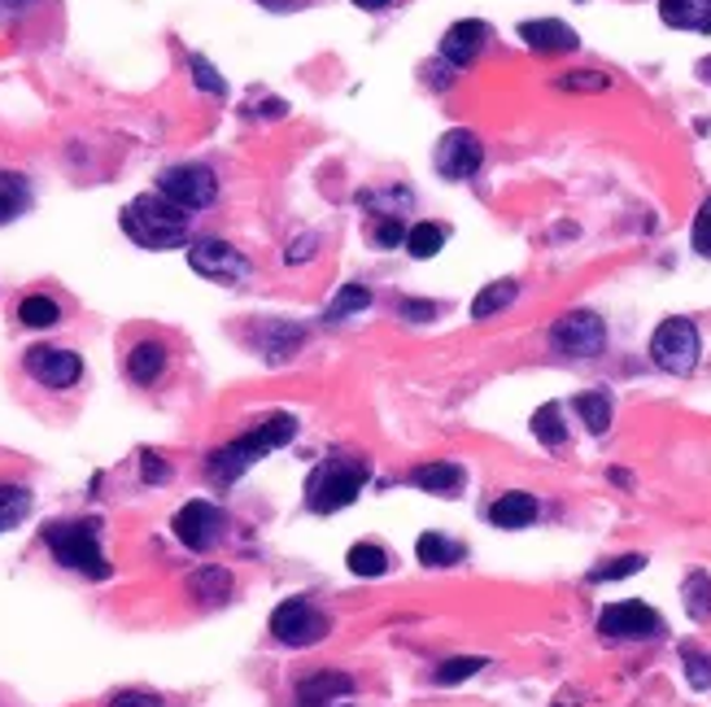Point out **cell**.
Segmentation results:
<instances>
[{
	"mask_svg": "<svg viewBox=\"0 0 711 707\" xmlns=\"http://www.w3.org/2000/svg\"><path fill=\"white\" fill-rule=\"evenodd\" d=\"M367 306H372V288H367V284H345V288L327 301L323 319H327V323H340V319L359 314V310H367Z\"/></svg>",
	"mask_w": 711,
	"mask_h": 707,
	"instance_id": "obj_25",
	"label": "cell"
},
{
	"mask_svg": "<svg viewBox=\"0 0 711 707\" xmlns=\"http://www.w3.org/2000/svg\"><path fill=\"white\" fill-rule=\"evenodd\" d=\"M554 88L559 92H607L611 75H602V71H567V75L554 79Z\"/></svg>",
	"mask_w": 711,
	"mask_h": 707,
	"instance_id": "obj_36",
	"label": "cell"
},
{
	"mask_svg": "<svg viewBox=\"0 0 711 707\" xmlns=\"http://www.w3.org/2000/svg\"><path fill=\"white\" fill-rule=\"evenodd\" d=\"M297 437V420L292 415H266L258 429H249L245 437H236V442H227V446H219L214 455H210V463H205V476L214 481V485H232V481H240L258 459H266L271 450H279V446H288Z\"/></svg>",
	"mask_w": 711,
	"mask_h": 707,
	"instance_id": "obj_1",
	"label": "cell"
},
{
	"mask_svg": "<svg viewBox=\"0 0 711 707\" xmlns=\"http://www.w3.org/2000/svg\"><path fill=\"white\" fill-rule=\"evenodd\" d=\"M681 663H685V681L694 690H711V650H698V646H681Z\"/></svg>",
	"mask_w": 711,
	"mask_h": 707,
	"instance_id": "obj_35",
	"label": "cell"
},
{
	"mask_svg": "<svg viewBox=\"0 0 711 707\" xmlns=\"http://www.w3.org/2000/svg\"><path fill=\"white\" fill-rule=\"evenodd\" d=\"M188 590H192L197 598H205V603H219V598H227L232 576H227L223 568H201V572L188 576Z\"/></svg>",
	"mask_w": 711,
	"mask_h": 707,
	"instance_id": "obj_33",
	"label": "cell"
},
{
	"mask_svg": "<svg viewBox=\"0 0 711 707\" xmlns=\"http://www.w3.org/2000/svg\"><path fill=\"white\" fill-rule=\"evenodd\" d=\"M349 690H353V681L345 672H314L297 685V707H332Z\"/></svg>",
	"mask_w": 711,
	"mask_h": 707,
	"instance_id": "obj_17",
	"label": "cell"
},
{
	"mask_svg": "<svg viewBox=\"0 0 711 707\" xmlns=\"http://www.w3.org/2000/svg\"><path fill=\"white\" fill-rule=\"evenodd\" d=\"M140 476H145L149 485H162V481L171 476V468H166V459H162V455L145 450V459H140Z\"/></svg>",
	"mask_w": 711,
	"mask_h": 707,
	"instance_id": "obj_44",
	"label": "cell"
},
{
	"mask_svg": "<svg viewBox=\"0 0 711 707\" xmlns=\"http://www.w3.org/2000/svg\"><path fill=\"white\" fill-rule=\"evenodd\" d=\"M433 162H437V171H441L446 179H467V175L481 171V162H485V145H481L476 132L454 127V132H446V136L437 140Z\"/></svg>",
	"mask_w": 711,
	"mask_h": 707,
	"instance_id": "obj_13",
	"label": "cell"
},
{
	"mask_svg": "<svg viewBox=\"0 0 711 707\" xmlns=\"http://www.w3.org/2000/svg\"><path fill=\"white\" fill-rule=\"evenodd\" d=\"M188 71H192V84L201 88V92H210V97H223L227 92V84H223V75L205 62V58H188Z\"/></svg>",
	"mask_w": 711,
	"mask_h": 707,
	"instance_id": "obj_39",
	"label": "cell"
},
{
	"mask_svg": "<svg viewBox=\"0 0 711 707\" xmlns=\"http://www.w3.org/2000/svg\"><path fill=\"white\" fill-rule=\"evenodd\" d=\"M27 206H32V188H27V179L14 175V171H0V223H14Z\"/></svg>",
	"mask_w": 711,
	"mask_h": 707,
	"instance_id": "obj_23",
	"label": "cell"
},
{
	"mask_svg": "<svg viewBox=\"0 0 711 707\" xmlns=\"http://www.w3.org/2000/svg\"><path fill=\"white\" fill-rule=\"evenodd\" d=\"M415 555H420V563H428V568H450V563L463 559V546L450 542V537H441V533H424V537L415 542Z\"/></svg>",
	"mask_w": 711,
	"mask_h": 707,
	"instance_id": "obj_24",
	"label": "cell"
},
{
	"mask_svg": "<svg viewBox=\"0 0 711 707\" xmlns=\"http://www.w3.org/2000/svg\"><path fill=\"white\" fill-rule=\"evenodd\" d=\"M32 511V494L23 485H0V533H10Z\"/></svg>",
	"mask_w": 711,
	"mask_h": 707,
	"instance_id": "obj_32",
	"label": "cell"
},
{
	"mask_svg": "<svg viewBox=\"0 0 711 707\" xmlns=\"http://www.w3.org/2000/svg\"><path fill=\"white\" fill-rule=\"evenodd\" d=\"M345 563H349L353 576H385V572H389V555H385V546H376V542L349 546Z\"/></svg>",
	"mask_w": 711,
	"mask_h": 707,
	"instance_id": "obj_26",
	"label": "cell"
},
{
	"mask_svg": "<svg viewBox=\"0 0 711 707\" xmlns=\"http://www.w3.org/2000/svg\"><path fill=\"white\" fill-rule=\"evenodd\" d=\"M537 498L533 494H520V489H511V494H502L494 507H489V520L498 524V529H528L533 520H537Z\"/></svg>",
	"mask_w": 711,
	"mask_h": 707,
	"instance_id": "obj_18",
	"label": "cell"
},
{
	"mask_svg": "<svg viewBox=\"0 0 711 707\" xmlns=\"http://www.w3.org/2000/svg\"><path fill=\"white\" fill-rule=\"evenodd\" d=\"M110 707H162V698L149 694V690H123V694L110 698Z\"/></svg>",
	"mask_w": 711,
	"mask_h": 707,
	"instance_id": "obj_45",
	"label": "cell"
},
{
	"mask_svg": "<svg viewBox=\"0 0 711 707\" xmlns=\"http://www.w3.org/2000/svg\"><path fill=\"white\" fill-rule=\"evenodd\" d=\"M572 407H576L581 424H585L594 437H602V433L611 429V398H607V394H598V389H594V394H581Z\"/></svg>",
	"mask_w": 711,
	"mask_h": 707,
	"instance_id": "obj_28",
	"label": "cell"
},
{
	"mask_svg": "<svg viewBox=\"0 0 711 707\" xmlns=\"http://www.w3.org/2000/svg\"><path fill=\"white\" fill-rule=\"evenodd\" d=\"M420 489H428V494H446V498H454V494H463V485H467V472L459 468V463H424V468H415V476H411Z\"/></svg>",
	"mask_w": 711,
	"mask_h": 707,
	"instance_id": "obj_19",
	"label": "cell"
},
{
	"mask_svg": "<svg viewBox=\"0 0 711 707\" xmlns=\"http://www.w3.org/2000/svg\"><path fill=\"white\" fill-rule=\"evenodd\" d=\"M18 319H23L27 327H53V323L62 319V306H58L53 297L36 293V297H23V301H18Z\"/></svg>",
	"mask_w": 711,
	"mask_h": 707,
	"instance_id": "obj_31",
	"label": "cell"
},
{
	"mask_svg": "<svg viewBox=\"0 0 711 707\" xmlns=\"http://www.w3.org/2000/svg\"><path fill=\"white\" fill-rule=\"evenodd\" d=\"M481 668H485V659H481V655H459V659H446V663L437 668V685H459V681L476 677Z\"/></svg>",
	"mask_w": 711,
	"mask_h": 707,
	"instance_id": "obj_37",
	"label": "cell"
},
{
	"mask_svg": "<svg viewBox=\"0 0 711 707\" xmlns=\"http://www.w3.org/2000/svg\"><path fill=\"white\" fill-rule=\"evenodd\" d=\"M641 568H646V555H620V559H611L607 568H594V572H589V581H594V585H602V581L633 576V572H641Z\"/></svg>",
	"mask_w": 711,
	"mask_h": 707,
	"instance_id": "obj_38",
	"label": "cell"
},
{
	"mask_svg": "<svg viewBox=\"0 0 711 707\" xmlns=\"http://www.w3.org/2000/svg\"><path fill=\"white\" fill-rule=\"evenodd\" d=\"M353 5H359V10H385L389 0H353Z\"/></svg>",
	"mask_w": 711,
	"mask_h": 707,
	"instance_id": "obj_46",
	"label": "cell"
},
{
	"mask_svg": "<svg viewBox=\"0 0 711 707\" xmlns=\"http://www.w3.org/2000/svg\"><path fill=\"white\" fill-rule=\"evenodd\" d=\"M367 476H372L367 459H359V455H327L310 472V481H305V507L319 511V516H332V511L349 507L353 498L363 494Z\"/></svg>",
	"mask_w": 711,
	"mask_h": 707,
	"instance_id": "obj_3",
	"label": "cell"
},
{
	"mask_svg": "<svg viewBox=\"0 0 711 707\" xmlns=\"http://www.w3.org/2000/svg\"><path fill=\"white\" fill-rule=\"evenodd\" d=\"M485 49H489V23H481V18H463V23H454V27L441 36V58H446L454 71L472 66Z\"/></svg>",
	"mask_w": 711,
	"mask_h": 707,
	"instance_id": "obj_14",
	"label": "cell"
},
{
	"mask_svg": "<svg viewBox=\"0 0 711 707\" xmlns=\"http://www.w3.org/2000/svg\"><path fill=\"white\" fill-rule=\"evenodd\" d=\"M650 359L654 368H663L668 376H689L702 359V336L689 319H663L650 336Z\"/></svg>",
	"mask_w": 711,
	"mask_h": 707,
	"instance_id": "obj_5",
	"label": "cell"
},
{
	"mask_svg": "<svg viewBox=\"0 0 711 707\" xmlns=\"http://www.w3.org/2000/svg\"><path fill=\"white\" fill-rule=\"evenodd\" d=\"M689 245H694V253H702V258H711V197L698 206V214H694V227H689Z\"/></svg>",
	"mask_w": 711,
	"mask_h": 707,
	"instance_id": "obj_40",
	"label": "cell"
},
{
	"mask_svg": "<svg viewBox=\"0 0 711 707\" xmlns=\"http://www.w3.org/2000/svg\"><path fill=\"white\" fill-rule=\"evenodd\" d=\"M23 363L32 372V381H40L45 389H71L84 376V363L75 349H58V345H32L23 354Z\"/></svg>",
	"mask_w": 711,
	"mask_h": 707,
	"instance_id": "obj_12",
	"label": "cell"
},
{
	"mask_svg": "<svg viewBox=\"0 0 711 707\" xmlns=\"http://www.w3.org/2000/svg\"><path fill=\"white\" fill-rule=\"evenodd\" d=\"M698 71H702V75H707V79H711V58H707V62H702V66H698Z\"/></svg>",
	"mask_w": 711,
	"mask_h": 707,
	"instance_id": "obj_47",
	"label": "cell"
},
{
	"mask_svg": "<svg viewBox=\"0 0 711 707\" xmlns=\"http://www.w3.org/2000/svg\"><path fill=\"white\" fill-rule=\"evenodd\" d=\"M381 249H398V245H407V219H376V227L367 232Z\"/></svg>",
	"mask_w": 711,
	"mask_h": 707,
	"instance_id": "obj_41",
	"label": "cell"
},
{
	"mask_svg": "<svg viewBox=\"0 0 711 707\" xmlns=\"http://www.w3.org/2000/svg\"><path fill=\"white\" fill-rule=\"evenodd\" d=\"M685 611L694 620H707L711 616V576L707 572H689L685 576Z\"/></svg>",
	"mask_w": 711,
	"mask_h": 707,
	"instance_id": "obj_34",
	"label": "cell"
},
{
	"mask_svg": "<svg viewBox=\"0 0 711 707\" xmlns=\"http://www.w3.org/2000/svg\"><path fill=\"white\" fill-rule=\"evenodd\" d=\"M550 345L559 354H567V359H594L607 345V327L594 310H572L550 327Z\"/></svg>",
	"mask_w": 711,
	"mask_h": 707,
	"instance_id": "obj_9",
	"label": "cell"
},
{
	"mask_svg": "<svg viewBox=\"0 0 711 707\" xmlns=\"http://www.w3.org/2000/svg\"><path fill=\"white\" fill-rule=\"evenodd\" d=\"M327 629H332V620L310 598H284L271 611V633L284 646H314V642L327 637Z\"/></svg>",
	"mask_w": 711,
	"mask_h": 707,
	"instance_id": "obj_7",
	"label": "cell"
},
{
	"mask_svg": "<svg viewBox=\"0 0 711 707\" xmlns=\"http://www.w3.org/2000/svg\"><path fill=\"white\" fill-rule=\"evenodd\" d=\"M175 537L188 546V550H197V555H205V550H214L219 542H223V533H227V516L214 507V503H205V498H197V503H188V507H179L175 511Z\"/></svg>",
	"mask_w": 711,
	"mask_h": 707,
	"instance_id": "obj_10",
	"label": "cell"
},
{
	"mask_svg": "<svg viewBox=\"0 0 711 707\" xmlns=\"http://www.w3.org/2000/svg\"><path fill=\"white\" fill-rule=\"evenodd\" d=\"M162 368H166V345H162V340H140V345H132V354H127V376H132L136 385H153V381L162 376Z\"/></svg>",
	"mask_w": 711,
	"mask_h": 707,
	"instance_id": "obj_20",
	"label": "cell"
},
{
	"mask_svg": "<svg viewBox=\"0 0 711 707\" xmlns=\"http://www.w3.org/2000/svg\"><path fill=\"white\" fill-rule=\"evenodd\" d=\"M314 245H319V236H314V232H301V236H292V240H288V253H284V262H288V266H297V262H310V258H314Z\"/></svg>",
	"mask_w": 711,
	"mask_h": 707,
	"instance_id": "obj_42",
	"label": "cell"
},
{
	"mask_svg": "<svg viewBox=\"0 0 711 707\" xmlns=\"http://www.w3.org/2000/svg\"><path fill=\"white\" fill-rule=\"evenodd\" d=\"M598 633L615 637V642H650L663 633V616L646 603H611L598 616Z\"/></svg>",
	"mask_w": 711,
	"mask_h": 707,
	"instance_id": "obj_11",
	"label": "cell"
},
{
	"mask_svg": "<svg viewBox=\"0 0 711 707\" xmlns=\"http://www.w3.org/2000/svg\"><path fill=\"white\" fill-rule=\"evenodd\" d=\"M45 542L58 555V563L71 568V572H84L92 581H105L114 572L110 559L101 555V524L97 520H62V524H49L45 529Z\"/></svg>",
	"mask_w": 711,
	"mask_h": 707,
	"instance_id": "obj_4",
	"label": "cell"
},
{
	"mask_svg": "<svg viewBox=\"0 0 711 707\" xmlns=\"http://www.w3.org/2000/svg\"><path fill=\"white\" fill-rule=\"evenodd\" d=\"M188 223H192V214L179 210L175 201H166L162 193H140L123 210V232L140 249H179V245H188Z\"/></svg>",
	"mask_w": 711,
	"mask_h": 707,
	"instance_id": "obj_2",
	"label": "cell"
},
{
	"mask_svg": "<svg viewBox=\"0 0 711 707\" xmlns=\"http://www.w3.org/2000/svg\"><path fill=\"white\" fill-rule=\"evenodd\" d=\"M520 40L533 49V53H576L581 49V36L559 23V18H533V23H520Z\"/></svg>",
	"mask_w": 711,
	"mask_h": 707,
	"instance_id": "obj_15",
	"label": "cell"
},
{
	"mask_svg": "<svg viewBox=\"0 0 711 707\" xmlns=\"http://www.w3.org/2000/svg\"><path fill=\"white\" fill-rule=\"evenodd\" d=\"M533 437H537L541 446H550V450H559V446L567 442V429H563V411H559V402H546V407L533 415Z\"/></svg>",
	"mask_w": 711,
	"mask_h": 707,
	"instance_id": "obj_30",
	"label": "cell"
},
{
	"mask_svg": "<svg viewBox=\"0 0 711 707\" xmlns=\"http://www.w3.org/2000/svg\"><path fill=\"white\" fill-rule=\"evenodd\" d=\"M659 18L676 32L711 36V0H659Z\"/></svg>",
	"mask_w": 711,
	"mask_h": 707,
	"instance_id": "obj_16",
	"label": "cell"
},
{
	"mask_svg": "<svg viewBox=\"0 0 711 707\" xmlns=\"http://www.w3.org/2000/svg\"><path fill=\"white\" fill-rule=\"evenodd\" d=\"M258 340H262V349L271 354V359H288V354L305 340V332L292 327V323H266V327H258Z\"/></svg>",
	"mask_w": 711,
	"mask_h": 707,
	"instance_id": "obj_27",
	"label": "cell"
},
{
	"mask_svg": "<svg viewBox=\"0 0 711 707\" xmlns=\"http://www.w3.org/2000/svg\"><path fill=\"white\" fill-rule=\"evenodd\" d=\"M411 201H415V197H411L402 184H394V188H363V193H359V206H363V210H376L381 219H402V214L411 210Z\"/></svg>",
	"mask_w": 711,
	"mask_h": 707,
	"instance_id": "obj_21",
	"label": "cell"
},
{
	"mask_svg": "<svg viewBox=\"0 0 711 707\" xmlns=\"http://www.w3.org/2000/svg\"><path fill=\"white\" fill-rule=\"evenodd\" d=\"M446 236H450V232H446L441 223H415V227L407 232V253L424 262V258H433V253H441V245H446Z\"/></svg>",
	"mask_w": 711,
	"mask_h": 707,
	"instance_id": "obj_29",
	"label": "cell"
},
{
	"mask_svg": "<svg viewBox=\"0 0 711 707\" xmlns=\"http://www.w3.org/2000/svg\"><path fill=\"white\" fill-rule=\"evenodd\" d=\"M515 297H520V284H515V280H494V284H485V288L472 297V319H494V314L507 310Z\"/></svg>",
	"mask_w": 711,
	"mask_h": 707,
	"instance_id": "obj_22",
	"label": "cell"
},
{
	"mask_svg": "<svg viewBox=\"0 0 711 707\" xmlns=\"http://www.w3.org/2000/svg\"><path fill=\"white\" fill-rule=\"evenodd\" d=\"M158 193H162L166 201H175L179 210L197 214V210H205V206L219 201V179H214V171L201 166V162H179V166H166V171L158 175Z\"/></svg>",
	"mask_w": 711,
	"mask_h": 707,
	"instance_id": "obj_6",
	"label": "cell"
},
{
	"mask_svg": "<svg viewBox=\"0 0 711 707\" xmlns=\"http://www.w3.org/2000/svg\"><path fill=\"white\" fill-rule=\"evenodd\" d=\"M398 314H402V319H411V323H428V319H437V301H415V297H402V301H398Z\"/></svg>",
	"mask_w": 711,
	"mask_h": 707,
	"instance_id": "obj_43",
	"label": "cell"
},
{
	"mask_svg": "<svg viewBox=\"0 0 711 707\" xmlns=\"http://www.w3.org/2000/svg\"><path fill=\"white\" fill-rule=\"evenodd\" d=\"M188 266H192L197 275L214 280V284H240V280L249 275V258H245L236 245L219 240V236H197V240H188Z\"/></svg>",
	"mask_w": 711,
	"mask_h": 707,
	"instance_id": "obj_8",
	"label": "cell"
}]
</instances>
